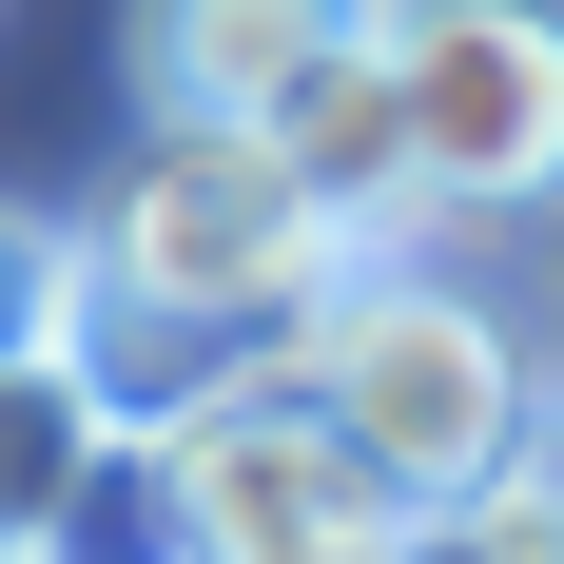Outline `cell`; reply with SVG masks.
<instances>
[{
    "label": "cell",
    "mask_w": 564,
    "mask_h": 564,
    "mask_svg": "<svg viewBox=\"0 0 564 564\" xmlns=\"http://www.w3.org/2000/svg\"><path fill=\"white\" fill-rule=\"evenodd\" d=\"M429 215H564V0H370Z\"/></svg>",
    "instance_id": "obj_3"
},
{
    "label": "cell",
    "mask_w": 564,
    "mask_h": 564,
    "mask_svg": "<svg viewBox=\"0 0 564 564\" xmlns=\"http://www.w3.org/2000/svg\"><path fill=\"white\" fill-rule=\"evenodd\" d=\"M350 40L370 0H137V137H273Z\"/></svg>",
    "instance_id": "obj_4"
},
{
    "label": "cell",
    "mask_w": 564,
    "mask_h": 564,
    "mask_svg": "<svg viewBox=\"0 0 564 564\" xmlns=\"http://www.w3.org/2000/svg\"><path fill=\"white\" fill-rule=\"evenodd\" d=\"M273 156H292V195H312V215H350V234L429 215V195H409V117H390V58H370V40H350L332 78H312V98L273 117Z\"/></svg>",
    "instance_id": "obj_6"
},
{
    "label": "cell",
    "mask_w": 564,
    "mask_h": 564,
    "mask_svg": "<svg viewBox=\"0 0 564 564\" xmlns=\"http://www.w3.org/2000/svg\"><path fill=\"white\" fill-rule=\"evenodd\" d=\"M58 273H78V253H58V215H20V195H0V350L58 332Z\"/></svg>",
    "instance_id": "obj_8"
},
{
    "label": "cell",
    "mask_w": 564,
    "mask_h": 564,
    "mask_svg": "<svg viewBox=\"0 0 564 564\" xmlns=\"http://www.w3.org/2000/svg\"><path fill=\"white\" fill-rule=\"evenodd\" d=\"M117 409L78 390V350H0V564H78V525H98V487H117Z\"/></svg>",
    "instance_id": "obj_5"
},
{
    "label": "cell",
    "mask_w": 564,
    "mask_h": 564,
    "mask_svg": "<svg viewBox=\"0 0 564 564\" xmlns=\"http://www.w3.org/2000/svg\"><path fill=\"white\" fill-rule=\"evenodd\" d=\"M137 507H156V564H390L409 545V507L370 487V448L292 370H234L215 409H175L156 448H137Z\"/></svg>",
    "instance_id": "obj_2"
},
{
    "label": "cell",
    "mask_w": 564,
    "mask_h": 564,
    "mask_svg": "<svg viewBox=\"0 0 564 564\" xmlns=\"http://www.w3.org/2000/svg\"><path fill=\"white\" fill-rule=\"evenodd\" d=\"M273 370L332 409L350 448H370V487H390L409 525H429V507H467V487H507V467L545 448V350H525L487 292L390 273V253H350V273H332V312H312Z\"/></svg>",
    "instance_id": "obj_1"
},
{
    "label": "cell",
    "mask_w": 564,
    "mask_h": 564,
    "mask_svg": "<svg viewBox=\"0 0 564 564\" xmlns=\"http://www.w3.org/2000/svg\"><path fill=\"white\" fill-rule=\"evenodd\" d=\"M390 564H564V448H525L507 487H467V507H429Z\"/></svg>",
    "instance_id": "obj_7"
}]
</instances>
